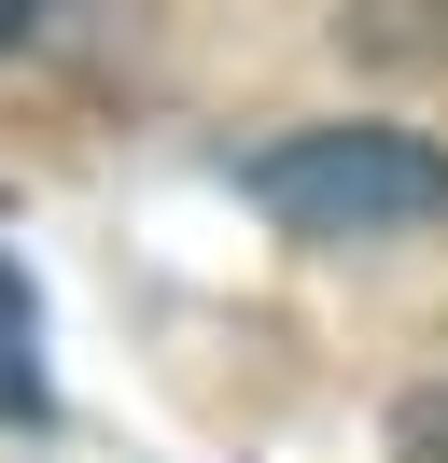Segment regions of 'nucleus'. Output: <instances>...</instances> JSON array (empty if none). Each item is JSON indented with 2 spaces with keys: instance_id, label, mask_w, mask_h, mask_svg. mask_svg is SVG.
Listing matches in <instances>:
<instances>
[{
  "instance_id": "obj_4",
  "label": "nucleus",
  "mask_w": 448,
  "mask_h": 463,
  "mask_svg": "<svg viewBox=\"0 0 448 463\" xmlns=\"http://www.w3.org/2000/svg\"><path fill=\"white\" fill-rule=\"evenodd\" d=\"M28 14H42V0H0V43H14V29H28Z\"/></svg>"
},
{
  "instance_id": "obj_3",
  "label": "nucleus",
  "mask_w": 448,
  "mask_h": 463,
  "mask_svg": "<svg viewBox=\"0 0 448 463\" xmlns=\"http://www.w3.org/2000/svg\"><path fill=\"white\" fill-rule=\"evenodd\" d=\"M392 463H448V379H434V393H406V421H392Z\"/></svg>"
},
{
  "instance_id": "obj_2",
  "label": "nucleus",
  "mask_w": 448,
  "mask_h": 463,
  "mask_svg": "<svg viewBox=\"0 0 448 463\" xmlns=\"http://www.w3.org/2000/svg\"><path fill=\"white\" fill-rule=\"evenodd\" d=\"M0 421H42V309L14 267H0Z\"/></svg>"
},
{
  "instance_id": "obj_1",
  "label": "nucleus",
  "mask_w": 448,
  "mask_h": 463,
  "mask_svg": "<svg viewBox=\"0 0 448 463\" xmlns=\"http://www.w3.org/2000/svg\"><path fill=\"white\" fill-rule=\"evenodd\" d=\"M252 211L322 253H364V239H434L448 225V155L420 127H294V141L252 155Z\"/></svg>"
}]
</instances>
